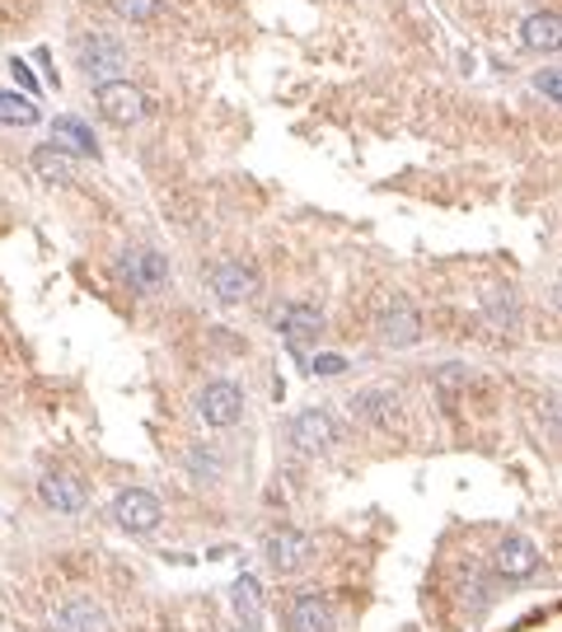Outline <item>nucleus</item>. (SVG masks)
<instances>
[{"label": "nucleus", "instance_id": "1", "mask_svg": "<svg viewBox=\"0 0 562 632\" xmlns=\"http://www.w3.org/2000/svg\"><path fill=\"white\" fill-rule=\"evenodd\" d=\"M76 61H80V70L90 80H122L127 76V66H132V57H127V47H122L117 38H109V33H90V38H80V47H76Z\"/></svg>", "mask_w": 562, "mask_h": 632}, {"label": "nucleus", "instance_id": "2", "mask_svg": "<svg viewBox=\"0 0 562 632\" xmlns=\"http://www.w3.org/2000/svg\"><path fill=\"white\" fill-rule=\"evenodd\" d=\"M94 103L113 127H132V122L146 117V94H140L132 80H103L94 90Z\"/></svg>", "mask_w": 562, "mask_h": 632}, {"label": "nucleus", "instance_id": "3", "mask_svg": "<svg viewBox=\"0 0 562 632\" xmlns=\"http://www.w3.org/2000/svg\"><path fill=\"white\" fill-rule=\"evenodd\" d=\"M198 413H202L206 427H235L244 417V390L235 380H211L198 394Z\"/></svg>", "mask_w": 562, "mask_h": 632}, {"label": "nucleus", "instance_id": "4", "mask_svg": "<svg viewBox=\"0 0 562 632\" xmlns=\"http://www.w3.org/2000/svg\"><path fill=\"white\" fill-rule=\"evenodd\" d=\"M113 516H117L122 530H132V534H150L155 524H160L165 506H160V497H155V492H146V487H127V492H117Z\"/></svg>", "mask_w": 562, "mask_h": 632}, {"label": "nucleus", "instance_id": "5", "mask_svg": "<svg viewBox=\"0 0 562 632\" xmlns=\"http://www.w3.org/2000/svg\"><path fill=\"white\" fill-rule=\"evenodd\" d=\"M117 272H122V281H127L136 295H150V291H160L169 281V262L155 249H127L117 258Z\"/></svg>", "mask_w": 562, "mask_h": 632}, {"label": "nucleus", "instance_id": "6", "mask_svg": "<svg viewBox=\"0 0 562 632\" xmlns=\"http://www.w3.org/2000/svg\"><path fill=\"white\" fill-rule=\"evenodd\" d=\"M310 534H301V530H272L268 534V543H262V553H268V567L277 572V576H291V572H301L305 562H310Z\"/></svg>", "mask_w": 562, "mask_h": 632}, {"label": "nucleus", "instance_id": "7", "mask_svg": "<svg viewBox=\"0 0 562 632\" xmlns=\"http://www.w3.org/2000/svg\"><path fill=\"white\" fill-rule=\"evenodd\" d=\"M211 291H216L221 305H244L258 295V272L244 268V262H216L211 268Z\"/></svg>", "mask_w": 562, "mask_h": 632}, {"label": "nucleus", "instance_id": "8", "mask_svg": "<svg viewBox=\"0 0 562 632\" xmlns=\"http://www.w3.org/2000/svg\"><path fill=\"white\" fill-rule=\"evenodd\" d=\"M375 328H380V342L384 347H413L422 338V314L408 301H390V305L380 309Z\"/></svg>", "mask_w": 562, "mask_h": 632}, {"label": "nucleus", "instance_id": "9", "mask_svg": "<svg viewBox=\"0 0 562 632\" xmlns=\"http://www.w3.org/2000/svg\"><path fill=\"white\" fill-rule=\"evenodd\" d=\"M333 441H338V427H333V417L324 408H305L291 421V445L301 454H324Z\"/></svg>", "mask_w": 562, "mask_h": 632}, {"label": "nucleus", "instance_id": "10", "mask_svg": "<svg viewBox=\"0 0 562 632\" xmlns=\"http://www.w3.org/2000/svg\"><path fill=\"white\" fill-rule=\"evenodd\" d=\"M277 328H281V338H286L291 351H305L310 342L324 338V314L314 305H286L277 314Z\"/></svg>", "mask_w": 562, "mask_h": 632}, {"label": "nucleus", "instance_id": "11", "mask_svg": "<svg viewBox=\"0 0 562 632\" xmlns=\"http://www.w3.org/2000/svg\"><path fill=\"white\" fill-rule=\"evenodd\" d=\"M38 497H43V506H52V511L76 516V511H85V501H90V492H85V483H80V478H70V473H43Z\"/></svg>", "mask_w": 562, "mask_h": 632}, {"label": "nucleus", "instance_id": "12", "mask_svg": "<svg viewBox=\"0 0 562 632\" xmlns=\"http://www.w3.org/2000/svg\"><path fill=\"white\" fill-rule=\"evenodd\" d=\"M497 572L506 576V582H525V576L539 572V549L525 534H506L497 543Z\"/></svg>", "mask_w": 562, "mask_h": 632}, {"label": "nucleus", "instance_id": "13", "mask_svg": "<svg viewBox=\"0 0 562 632\" xmlns=\"http://www.w3.org/2000/svg\"><path fill=\"white\" fill-rule=\"evenodd\" d=\"M286 628L291 632H333V609L319 595H295L286 605Z\"/></svg>", "mask_w": 562, "mask_h": 632}, {"label": "nucleus", "instance_id": "14", "mask_svg": "<svg viewBox=\"0 0 562 632\" xmlns=\"http://www.w3.org/2000/svg\"><path fill=\"white\" fill-rule=\"evenodd\" d=\"M33 169H38V179H47V183H70L76 179V155L57 146V140H47V146L33 150Z\"/></svg>", "mask_w": 562, "mask_h": 632}, {"label": "nucleus", "instance_id": "15", "mask_svg": "<svg viewBox=\"0 0 562 632\" xmlns=\"http://www.w3.org/2000/svg\"><path fill=\"white\" fill-rule=\"evenodd\" d=\"M520 38H525V47H535V52H553V47L562 43V24H558V14H553V10H535L530 20H525Z\"/></svg>", "mask_w": 562, "mask_h": 632}, {"label": "nucleus", "instance_id": "16", "mask_svg": "<svg viewBox=\"0 0 562 632\" xmlns=\"http://www.w3.org/2000/svg\"><path fill=\"white\" fill-rule=\"evenodd\" d=\"M52 140H57V146H66L70 155H99L94 132L85 127L80 117H57V122H52Z\"/></svg>", "mask_w": 562, "mask_h": 632}, {"label": "nucleus", "instance_id": "17", "mask_svg": "<svg viewBox=\"0 0 562 632\" xmlns=\"http://www.w3.org/2000/svg\"><path fill=\"white\" fill-rule=\"evenodd\" d=\"M57 632H103V613L90 600H70L57 613Z\"/></svg>", "mask_w": 562, "mask_h": 632}, {"label": "nucleus", "instance_id": "18", "mask_svg": "<svg viewBox=\"0 0 562 632\" xmlns=\"http://www.w3.org/2000/svg\"><path fill=\"white\" fill-rule=\"evenodd\" d=\"M231 600H235V613L244 619V628H258V619H262V590H258L254 576H239V582L231 586Z\"/></svg>", "mask_w": 562, "mask_h": 632}, {"label": "nucleus", "instance_id": "19", "mask_svg": "<svg viewBox=\"0 0 562 632\" xmlns=\"http://www.w3.org/2000/svg\"><path fill=\"white\" fill-rule=\"evenodd\" d=\"M351 408H357V417H366V421H375V427H384V421L394 417L398 398H394L390 390H366V394L351 398Z\"/></svg>", "mask_w": 562, "mask_h": 632}, {"label": "nucleus", "instance_id": "20", "mask_svg": "<svg viewBox=\"0 0 562 632\" xmlns=\"http://www.w3.org/2000/svg\"><path fill=\"white\" fill-rule=\"evenodd\" d=\"M0 122L5 127H33V122H43V113H38V103H33L29 94L20 99V94H0Z\"/></svg>", "mask_w": 562, "mask_h": 632}, {"label": "nucleus", "instance_id": "21", "mask_svg": "<svg viewBox=\"0 0 562 632\" xmlns=\"http://www.w3.org/2000/svg\"><path fill=\"white\" fill-rule=\"evenodd\" d=\"M165 0H113V10H117V20H127V24H146L160 14Z\"/></svg>", "mask_w": 562, "mask_h": 632}, {"label": "nucleus", "instance_id": "22", "mask_svg": "<svg viewBox=\"0 0 562 632\" xmlns=\"http://www.w3.org/2000/svg\"><path fill=\"white\" fill-rule=\"evenodd\" d=\"M192 473H198V478H216L221 473V460H216V450H192Z\"/></svg>", "mask_w": 562, "mask_h": 632}, {"label": "nucleus", "instance_id": "23", "mask_svg": "<svg viewBox=\"0 0 562 632\" xmlns=\"http://www.w3.org/2000/svg\"><path fill=\"white\" fill-rule=\"evenodd\" d=\"M314 375H342L347 371V357H333V351H319V357L310 361Z\"/></svg>", "mask_w": 562, "mask_h": 632}, {"label": "nucleus", "instance_id": "24", "mask_svg": "<svg viewBox=\"0 0 562 632\" xmlns=\"http://www.w3.org/2000/svg\"><path fill=\"white\" fill-rule=\"evenodd\" d=\"M10 76L20 80V90H24L29 99L38 94V76H33V66H29V61H20V57H14V61H10Z\"/></svg>", "mask_w": 562, "mask_h": 632}, {"label": "nucleus", "instance_id": "25", "mask_svg": "<svg viewBox=\"0 0 562 632\" xmlns=\"http://www.w3.org/2000/svg\"><path fill=\"white\" fill-rule=\"evenodd\" d=\"M535 90L549 99V103H558V66H549V70H539L535 76Z\"/></svg>", "mask_w": 562, "mask_h": 632}, {"label": "nucleus", "instance_id": "26", "mask_svg": "<svg viewBox=\"0 0 562 632\" xmlns=\"http://www.w3.org/2000/svg\"><path fill=\"white\" fill-rule=\"evenodd\" d=\"M239 632H258V628H239Z\"/></svg>", "mask_w": 562, "mask_h": 632}]
</instances>
